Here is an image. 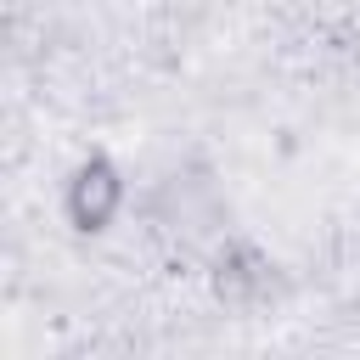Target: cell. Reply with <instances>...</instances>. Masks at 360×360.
I'll use <instances>...</instances> for the list:
<instances>
[{
    "label": "cell",
    "mask_w": 360,
    "mask_h": 360,
    "mask_svg": "<svg viewBox=\"0 0 360 360\" xmlns=\"http://www.w3.org/2000/svg\"><path fill=\"white\" fill-rule=\"evenodd\" d=\"M124 197H129L124 169H118L112 158L90 152L84 163H73V174H68V186H62V214H68V225H73V231L101 236V231L124 214Z\"/></svg>",
    "instance_id": "1"
},
{
    "label": "cell",
    "mask_w": 360,
    "mask_h": 360,
    "mask_svg": "<svg viewBox=\"0 0 360 360\" xmlns=\"http://www.w3.org/2000/svg\"><path fill=\"white\" fill-rule=\"evenodd\" d=\"M214 287H219V298L248 304V298H259V292L270 287V259H264L259 248H248V242H231V248L214 259Z\"/></svg>",
    "instance_id": "2"
}]
</instances>
